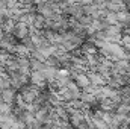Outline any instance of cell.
<instances>
[{
  "instance_id": "5b68a950",
  "label": "cell",
  "mask_w": 130,
  "mask_h": 129,
  "mask_svg": "<svg viewBox=\"0 0 130 129\" xmlns=\"http://www.w3.org/2000/svg\"><path fill=\"white\" fill-rule=\"evenodd\" d=\"M45 67H47V62H42V61L30 58V68H32V71H42Z\"/></svg>"
},
{
  "instance_id": "3957f363",
  "label": "cell",
  "mask_w": 130,
  "mask_h": 129,
  "mask_svg": "<svg viewBox=\"0 0 130 129\" xmlns=\"http://www.w3.org/2000/svg\"><path fill=\"white\" fill-rule=\"evenodd\" d=\"M30 26L35 28L36 31H42L45 28V18H44V15H41L39 12H36L33 15V20H32V24Z\"/></svg>"
},
{
  "instance_id": "277c9868",
  "label": "cell",
  "mask_w": 130,
  "mask_h": 129,
  "mask_svg": "<svg viewBox=\"0 0 130 129\" xmlns=\"http://www.w3.org/2000/svg\"><path fill=\"white\" fill-rule=\"evenodd\" d=\"M41 73H42L44 79H45L47 82H50V81H55V79H56V73H58V68L47 65V67H45V68H44Z\"/></svg>"
},
{
  "instance_id": "7a4b0ae2",
  "label": "cell",
  "mask_w": 130,
  "mask_h": 129,
  "mask_svg": "<svg viewBox=\"0 0 130 129\" xmlns=\"http://www.w3.org/2000/svg\"><path fill=\"white\" fill-rule=\"evenodd\" d=\"M12 33L18 38V41H21V40H24L26 36L30 35V26L26 24V23H23V21H17L15 29H14V32Z\"/></svg>"
},
{
  "instance_id": "6da1fadb",
  "label": "cell",
  "mask_w": 130,
  "mask_h": 129,
  "mask_svg": "<svg viewBox=\"0 0 130 129\" xmlns=\"http://www.w3.org/2000/svg\"><path fill=\"white\" fill-rule=\"evenodd\" d=\"M17 99H18V91H17L15 88L9 87V88L2 90V100H3L5 103L14 106V105L17 103Z\"/></svg>"
}]
</instances>
